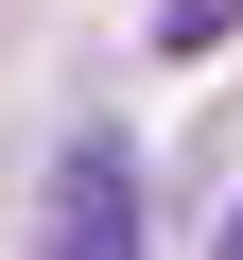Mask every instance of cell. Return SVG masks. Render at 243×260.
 Listing matches in <instances>:
<instances>
[{
    "label": "cell",
    "mask_w": 243,
    "mask_h": 260,
    "mask_svg": "<svg viewBox=\"0 0 243 260\" xmlns=\"http://www.w3.org/2000/svg\"><path fill=\"white\" fill-rule=\"evenodd\" d=\"M52 260H139V156L122 139H87L52 174Z\"/></svg>",
    "instance_id": "cell-1"
},
{
    "label": "cell",
    "mask_w": 243,
    "mask_h": 260,
    "mask_svg": "<svg viewBox=\"0 0 243 260\" xmlns=\"http://www.w3.org/2000/svg\"><path fill=\"white\" fill-rule=\"evenodd\" d=\"M243 35V0H174V18H157V52H226Z\"/></svg>",
    "instance_id": "cell-2"
},
{
    "label": "cell",
    "mask_w": 243,
    "mask_h": 260,
    "mask_svg": "<svg viewBox=\"0 0 243 260\" xmlns=\"http://www.w3.org/2000/svg\"><path fill=\"white\" fill-rule=\"evenodd\" d=\"M208 260H243V208H226V225H208Z\"/></svg>",
    "instance_id": "cell-3"
}]
</instances>
